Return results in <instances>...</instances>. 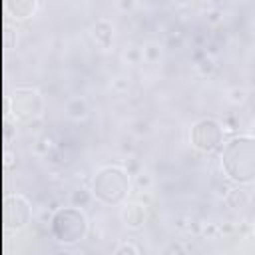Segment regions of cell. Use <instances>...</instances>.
<instances>
[{
	"label": "cell",
	"mask_w": 255,
	"mask_h": 255,
	"mask_svg": "<svg viewBox=\"0 0 255 255\" xmlns=\"http://www.w3.org/2000/svg\"><path fill=\"white\" fill-rule=\"evenodd\" d=\"M221 169L235 185L255 183V135L237 133L221 145Z\"/></svg>",
	"instance_id": "obj_1"
},
{
	"label": "cell",
	"mask_w": 255,
	"mask_h": 255,
	"mask_svg": "<svg viewBox=\"0 0 255 255\" xmlns=\"http://www.w3.org/2000/svg\"><path fill=\"white\" fill-rule=\"evenodd\" d=\"M131 173L118 163H110V165H102L92 181H90V191L94 195L96 201L116 207L128 201L129 193H131Z\"/></svg>",
	"instance_id": "obj_2"
},
{
	"label": "cell",
	"mask_w": 255,
	"mask_h": 255,
	"mask_svg": "<svg viewBox=\"0 0 255 255\" xmlns=\"http://www.w3.org/2000/svg\"><path fill=\"white\" fill-rule=\"evenodd\" d=\"M50 231H52V237L60 245L72 247L86 239V235L90 231V219L82 207L70 203L66 207H58L52 213Z\"/></svg>",
	"instance_id": "obj_3"
},
{
	"label": "cell",
	"mask_w": 255,
	"mask_h": 255,
	"mask_svg": "<svg viewBox=\"0 0 255 255\" xmlns=\"http://www.w3.org/2000/svg\"><path fill=\"white\" fill-rule=\"evenodd\" d=\"M189 143L201 153H213L225 143V126L215 118H199L189 129Z\"/></svg>",
	"instance_id": "obj_4"
},
{
	"label": "cell",
	"mask_w": 255,
	"mask_h": 255,
	"mask_svg": "<svg viewBox=\"0 0 255 255\" xmlns=\"http://www.w3.org/2000/svg\"><path fill=\"white\" fill-rule=\"evenodd\" d=\"M8 108L20 122L36 120L44 112V96L32 86H16L8 96Z\"/></svg>",
	"instance_id": "obj_5"
},
{
	"label": "cell",
	"mask_w": 255,
	"mask_h": 255,
	"mask_svg": "<svg viewBox=\"0 0 255 255\" xmlns=\"http://www.w3.org/2000/svg\"><path fill=\"white\" fill-rule=\"evenodd\" d=\"M32 219V203L22 193H12L6 205V223L12 231L24 229Z\"/></svg>",
	"instance_id": "obj_6"
},
{
	"label": "cell",
	"mask_w": 255,
	"mask_h": 255,
	"mask_svg": "<svg viewBox=\"0 0 255 255\" xmlns=\"http://www.w3.org/2000/svg\"><path fill=\"white\" fill-rule=\"evenodd\" d=\"M120 219H122L124 227L131 229V231H137L147 221V207L141 201H126V203H122Z\"/></svg>",
	"instance_id": "obj_7"
},
{
	"label": "cell",
	"mask_w": 255,
	"mask_h": 255,
	"mask_svg": "<svg viewBox=\"0 0 255 255\" xmlns=\"http://www.w3.org/2000/svg\"><path fill=\"white\" fill-rule=\"evenodd\" d=\"M90 34H92V40L96 42V46L104 52H108L112 46H114V38H116V28L110 20L106 18H100L92 24L90 28Z\"/></svg>",
	"instance_id": "obj_8"
},
{
	"label": "cell",
	"mask_w": 255,
	"mask_h": 255,
	"mask_svg": "<svg viewBox=\"0 0 255 255\" xmlns=\"http://www.w3.org/2000/svg\"><path fill=\"white\" fill-rule=\"evenodd\" d=\"M38 8L40 0H6V10L14 20H30Z\"/></svg>",
	"instance_id": "obj_9"
},
{
	"label": "cell",
	"mask_w": 255,
	"mask_h": 255,
	"mask_svg": "<svg viewBox=\"0 0 255 255\" xmlns=\"http://www.w3.org/2000/svg\"><path fill=\"white\" fill-rule=\"evenodd\" d=\"M90 114V104L84 96H74L66 102V116L74 122H82L86 120Z\"/></svg>",
	"instance_id": "obj_10"
},
{
	"label": "cell",
	"mask_w": 255,
	"mask_h": 255,
	"mask_svg": "<svg viewBox=\"0 0 255 255\" xmlns=\"http://www.w3.org/2000/svg\"><path fill=\"white\" fill-rule=\"evenodd\" d=\"M225 201H227L229 207H233V209H241V207L247 205V193L241 189V185H239V187H233V189L227 191Z\"/></svg>",
	"instance_id": "obj_11"
},
{
	"label": "cell",
	"mask_w": 255,
	"mask_h": 255,
	"mask_svg": "<svg viewBox=\"0 0 255 255\" xmlns=\"http://www.w3.org/2000/svg\"><path fill=\"white\" fill-rule=\"evenodd\" d=\"M141 58L145 60V62H157L159 58H161V46L159 44H155V42H149V44H145L143 46V50H141Z\"/></svg>",
	"instance_id": "obj_12"
},
{
	"label": "cell",
	"mask_w": 255,
	"mask_h": 255,
	"mask_svg": "<svg viewBox=\"0 0 255 255\" xmlns=\"http://www.w3.org/2000/svg\"><path fill=\"white\" fill-rule=\"evenodd\" d=\"M92 199H94L92 191H86V189H74L72 193V205H78V207H86Z\"/></svg>",
	"instance_id": "obj_13"
},
{
	"label": "cell",
	"mask_w": 255,
	"mask_h": 255,
	"mask_svg": "<svg viewBox=\"0 0 255 255\" xmlns=\"http://www.w3.org/2000/svg\"><path fill=\"white\" fill-rule=\"evenodd\" d=\"M245 98H247V92H245L243 88H231V90L227 92V100H229L231 104H243Z\"/></svg>",
	"instance_id": "obj_14"
},
{
	"label": "cell",
	"mask_w": 255,
	"mask_h": 255,
	"mask_svg": "<svg viewBox=\"0 0 255 255\" xmlns=\"http://www.w3.org/2000/svg\"><path fill=\"white\" fill-rule=\"evenodd\" d=\"M116 255H126V253H131V255H137L139 253V247H135L133 243H120L116 249H114Z\"/></svg>",
	"instance_id": "obj_15"
},
{
	"label": "cell",
	"mask_w": 255,
	"mask_h": 255,
	"mask_svg": "<svg viewBox=\"0 0 255 255\" xmlns=\"http://www.w3.org/2000/svg\"><path fill=\"white\" fill-rule=\"evenodd\" d=\"M197 68H199V72H201V74H211V72H213V68H215V64H213V60H211L209 56H205V58L197 64Z\"/></svg>",
	"instance_id": "obj_16"
},
{
	"label": "cell",
	"mask_w": 255,
	"mask_h": 255,
	"mask_svg": "<svg viewBox=\"0 0 255 255\" xmlns=\"http://www.w3.org/2000/svg\"><path fill=\"white\" fill-rule=\"evenodd\" d=\"M137 185L141 187V189H149L151 187V177H149V173H137Z\"/></svg>",
	"instance_id": "obj_17"
},
{
	"label": "cell",
	"mask_w": 255,
	"mask_h": 255,
	"mask_svg": "<svg viewBox=\"0 0 255 255\" xmlns=\"http://www.w3.org/2000/svg\"><path fill=\"white\" fill-rule=\"evenodd\" d=\"M120 10L122 12H131L133 8H135V0H120Z\"/></svg>",
	"instance_id": "obj_18"
},
{
	"label": "cell",
	"mask_w": 255,
	"mask_h": 255,
	"mask_svg": "<svg viewBox=\"0 0 255 255\" xmlns=\"http://www.w3.org/2000/svg\"><path fill=\"white\" fill-rule=\"evenodd\" d=\"M135 131H137V133H147V131H149V124L143 122V120L135 122Z\"/></svg>",
	"instance_id": "obj_19"
},
{
	"label": "cell",
	"mask_w": 255,
	"mask_h": 255,
	"mask_svg": "<svg viewBox=\"0 0 255 255\" xmlns=\"http://www.w3.org/2000/svg\"><path fill=\"white\" fill-rule=\"evenodd\" d=\"M195 0H169V4H173L175 8H187V6H191Z\"/></svg>",
	"instance_id": "obj_20"
},
{
	"label": "cell",
	"mask_w": 255,
	"mask_h": 255,
	"mask_svg": "<svg viewBox=\"0 0 255 255\" xmlns=\"http://www.w3.org/2000/svg\"><path fill=\"white\" fill-rule=\"evenodd\" d=\"M203 2H205L207 6H211V8H221L227 0H203Z\"/></svg>",
	"instance_id": "obj_21"
}]
</instances>
